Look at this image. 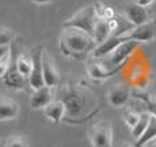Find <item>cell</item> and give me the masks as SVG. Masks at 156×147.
I'll use <instances>...</instances> for the list:
<instances>
[{
  "label": "cell",
  "mask_w": 156,
  "mask_h": 147,
  "mask_svg": "<svg viewBox=\"0 0 156 147\" xmlns=\"http://www.w3.org/2000/svg\"><path fill=\"white\" fill-rule=\"evenodd\" d=\"M97 46L94 38L86 31L73 28H62L60 35V48L65 56L75 59L84 57Z\"/></svg>",
  "instance_id": "obj_1"
},
{
  "label": "cell",
  "mask_w": 156,
  "mask_h": 147,
  "mask_svg": "<svg viewBox=\"0 0 156 147\" xmlns=\"http://www.w3.org/2000/svg\"><path fill=\"white\" fill-rule=\"evenodd\" d=\"M95 19H97V14H95L94 4L86 6L84 8L79 10L75 15H72L69 19H67L62 23V28H73L86 31L92 37V31H94Z\"/></svg>",
  "instance_id": "obj_2"
},
{
  "label": "cell",
  "mask_w": 156,
  "mask_h": 147,
  "mask_svg": "<svg viewBox=\"0 0 156 147\" xmlns=\"http://www.w3.org/2000/svg\"><path fill=\"white\" fill-rule=\"evenodd\" d=\"M121 38L122 42L125 41H137V42H151L156 38V19H149L148 22L139 26H133L128 31L115 34Z\"/></svg>",
  "instance_id": "obj_3"
},
{
  "label": "cell",
  "mask_w": 156,
  "mask_h": 147,
  "mask_svg": "<svg viewBox=\"0 0 156 147\" xmlns=\"http://www.w3.org/2000/svg\"><path fill=\"white\" fill-rule=\"evenodd\" d=\"M88 138L92 147H112L113 127L110 121H98L88 130Z\"/></svg>",
  "instance_id": "obj_4"
},
{
  "label": "cell",
  "mask_w": 156,
  "mask_h": 147,
  "mask_svg": "<svg viewBox=\"0 0 156 147\" xmlns=\"http://www.w3.org/2000/svg\"><path fill=\"white\" fill-rule=\"evenodd\" d=\"M41 57H42V48H37L33 50L31 53V72L29 75V85L34 90L42 87L44 85V78H42V63H41Z\"/></svg>",
  "instance_id": "obj_5"
},
{
  "label": "cell",
  "mask_w": 156,
  "mask_h": 147,
  "mask_svg": "<svg viewBox=\"0 0 156 147\" xmlns=\"http://www.w3.org/2000/svg\"><path fill=\"white\" fill-rule=\"evenodd\" d=\"M41 63H42V78H44V85L48 87H56L60 83V75L57 71L53 59L49 56V53L42 50V57H41Z\"/></svg>",
  "instance_id": "obj_6"
},
{
  "label": "cell",
  "mask_w": 156,
  "mask_h": 147,
  "mask_svg": "<svg viewBox=\"0 0 156 147\" xmlns=\"http://www.w3.org/2000/svg\"><path fill=\"white\" fill-rule=\"evenodd\" d=\"M139 45H140V42H137V41H125V42L119 44L118 46L110 53L109 64L114 65V67L124 64V61L139 48Z\"/></svg>",
  "instance_id": "obj_7"
},
{
  "label": "cell",
  "mask_w": 156,
  "mask_h": 147,
  "mask_svg": "<svg viewBox=\"0 0 156 147\" xmlns=\"http://www.w3.org/2000/svg\"><path fill=\"white\" fill-rule=\"evenodd\" d=\"M122 67H124V64L117 65V67L112 68V70H106V68L103 67V64L95 61V59H94V60H90V61L87 63V72H88V76L91 78V79L103 80V79H109V78L114 76Z\"/></svg>",
  "instance_id": "obj_8"
},
{
  "label": "cell",
  "mask_w": 156,
  "mask_h": 147,
  "mask_svg": "<svg viewBox=\"0 0 156 147\" xmlns=\"http://www.w3.org/2000/svg\"><path fill=\"white\" fill-rule=\"evenodd\" d=\"M125 15H126V20L132 26H139L149 20V14L145 10V7L139 6L137 3L130 2L125 8Z\"/></svg>",
  "instance_id": "obj_9"
},
{
  "label": "cell",
  "mask_w": 156,
  "mask_h": 147,
  "mask_svg": "<svg viewBox=\"0 0 156 147\" xmlns=\"http://www.w3.org/2000/svg\"><path fill=\"white\" fill-rule=\"evenodd\" d=\"M130 98V90L128 86L118 83V85H114L112 89L107 93V100H109L110 105L115 108H121L124 105H126V102Z\"/></svg>",
  "instance_id": "obj_10"
},
{
  "label": "cell",
  "mask_w": 156,
  "mask_h": 147,
  "mask_svg": "<svg viewBox=\"0 0 156 147\" xmlns=\"http://www.w3.org/2000/svg\"><path fill=\"white\" fill-rule=\"evenodd\" d=\"M3 83H4L7 87L10 89H15V90H22L25 89L26 83L29 82L27 79H26L23 75H20L19 72H18L16 67L14 65H8L7 71H5V74L3 75Z\"/></svg>",
  "instance_id": "obj_11"
},
{
  "label": "cell",
  "mask_w": 156,
  "mask_h": 147,
  "mask_svg": "<svg viewBox=\"0 0 156 147\" xmlns=\"http://www.w3.org/2000/svg\"><path fill=\"white\" fill-rule=\"evenodd\" d=\"M53 101V90L52 87L42 86V87L34 90L31 98H30V106L33 109H44L49 102Z\"/></svg>",
  "instance_id": "obj_12"
},
{
  "label": "cell",
  "mask_w": 156,
  "mask_h": 147,
  "mask_svg": "<svg viewBox=\"0 0 156 147\" xmlns=\"http://www.w3.org/2000/svg\"><path fill=\"white\" fill-rule=\"evenodd\" d=\"M19 115V105L8 97H0V121L12 120Z\"/></svg>",
  "instance_id": "obj_13"
},
{
  "label": "cell",
  "mask_w": 156,
  "mask_h": 147,
  "mask_svg": "<svg viewBox=\"0 0 156 147\" xmlns=\"http://www.w3.org/2000/svg\"><path fill=\"white\" fill-rule=\"evenodd\" d=\"M44 113L53 123H60L65 117V105L60 100H53L44 108Z\"/></svg>",
  "instance_id": "obj_14"
},
{
  "label": "cell",
  "mask_w": 156,
  "mask_h": 147,
  "mask_svg": "<svg viewBox=\"0 0 156 147\" xmlns=\"http://www.w3.org/2000/svg\"><path fill=\"white\" fill-rule=\"evenodd\" d=\"M112 35L109 30V26H107V19H103V18H98L95 19V25H94V31H92V38H94L95 44H101L105 40Z\"/></svg>",
  "instance_id": "obj_15"
},
{
  "label": "cell",
  "mask_w": 156,
  "mask_h": 147,
  "mask_svg": "<svg viewBox=\"0 0 156 147\" xmlns=\"http://www.w3.org/2000/svg\"><path fill=\"white\" fill-rule=\"evenodd\" d=\"M154 138H156V119L151 115V119H149V121H148V125H147L145 130H144V132L140 135L139 139H137L136 147H143L147 142L152 140Z\"/></svg>",
  "instance_id": "obj_16"
},
{
  "label": "cell",
  "mask_w": 156,
  "mask_h": 147,
  "mask_svg": "<svg viewBox=\"0 0 156 147\" xmlns=\"http://www.w3.org/2000/svg\"><path fill=\"white\" fill-rule=\"evenodd\" d=\"M31 65H33L31 57H29V56L20 55V56H18L16 60H15V67H16L18 72L20 75H23L26 79H29V75L31 72Z\"/></svg>",
  "instance_id": "obj_17"
},
{
  "label": "cell",
  "mask_w": 156,
  "mask_h": 147,
  "mask_svg": "<svg viewBox=\"0 0 156 147\" xmlns=\"http://www.w3.org/2000/svg\"><path fill=\"white\" fill-rule=\"evenodd\" d=\"M149 119H151V113L149 112H144V113H140V117L137 120L136 125H134L133 128H132V135H133V138H136V139H139V136L144 132V130H145V127L148 125V121Z\"/></svg>",
  "instance_id": "obj_18"
},
{
  "label": "cell",
  "mask_w": 156,
  "mask_h": 147,
  "mask_svg": "<svg viewBox=\"0 0 156 147\" xmlns=\"http://www.w3.org/2000/svg\"><path fill=\"white\" fill-rule=\"evenodd\" d=\"M95 8V14H97L98 18H103V19H110L115 15V11L113 10L112 7L106 4H102V3H95L94 4Z\"/></svg>",
  "instance_id": "obj_19"
},
{
  "label": "cell",
  "mask_w": 156,
  "mask_h": 147,
  "mask_svg": "<svg viewBox=\"0 0 156 147\" xmlns=\"http://www.w3.org/2000/svg\"><path fill=\"white\" fill-rule=\"evenodd\" d=\"M4 147H29V142L25 136L20 135H11L5 140Z\"/></svg>",
  "instance_id": "obj_20"
},
{
  "label": "cell",
  "mask_w": 156,
  "mask_h": 147,
  "mask_svg": "<svg viewBox=\"0 0 156 147\" xmlns=\"http://www.w3.org/2000/svg\"><path fill=\"white\" fill-rule=\"evenodd\" d=\"M139 117H140V113L134 112V110H132V109L125 110L124 115H122V119H124V121L126 123V125L130 128V130L134 127V125H136V123H137V120H139Z\"/></svg>",
  "instance_id": "obj_21"
},
{
  "label": "cell",
  "mask_w": 156,
  "mask_h": 147,
  "mask_svg": "<svg viewBox=\"0 0 156 147\" xmlns=\"http://www.w3.org/2000/svg\"><path fill=\"white\" fill-rule=\"evenodd\" d=\"M15 34L10 29L0 28V46H8L14 41Z\"/></svg>",
  "instance_id": "obj_22"
},
{
  "label": "cell",
  "mask_w": 156,
  "mask_h": 147,
  "mask_svg": "<svg viewBox=\"0 0 156 147\" xmlns=\"http://www.w3.org/2000/svg\"><path fill=\"white\" fill-rule=\"evenodd\" d=\"M8 65H10V60H8V55H7V56L0 59V76H3V75L5 74Z\"/></svg>",
  "instance_id": "obj_23"
},
{
  "label": "cell",
  "mask_w": 156,
  "mask_h": 147,
  "mask_svg": "<svg viewBox=\"0 0 156 147\" xmlns=\"http://www.w3.org/2000/svg\"><path fill=\"white\" fill-rule=\"evenodd\" d=\"M8 53H10V45L8 46H0V59L7 56Z\"/></svg>",
  "instance_id": "obj_24"
},
{
  "label": "cell",
  "mask_w": 156,
  "mask_h": 147,
  "mask_svg": "<svg viewBox=\"0 0 156 147\" xmlns=\"http://www.w3.org/2000/svg\"><path fill=\"white\" fill-rule=\"evenodd\" d=\"M155 0H134V3H137L139 6H143V7H147V6L152 4Z\"/></svg>",
  "instance_id": "obj_25"
},
{
  "label": "cell",
  "mask_w": 156,
  "mask_h": 147,
  "mask_svg": "<svg viewBox=\"0 0 156 147\" xmlns=\"http://www.w3.org/2000/svg\"><path fill=\"white\" fill-rule=\"evenodd\" d=\"M143 147H156V138H154V139L149 140V142H147Z\"/></svg>",
  "instance_id": "obj_26"
},
{
  "label": "cell",
  "mask_w": 156,
  "mask_h": 147,
  "mask_svg": "<svg viewBox=\"0 0 156 147\" xmlns=\"http://www.w3.org/2000/svg\"><path fill=\"white\" fill-rule=\"evenodd\" d=\"M33 3H37V4H48V3H52L53 0H31Z\"/></svg>",
  "instance_id": "obj_27"
},
{
  "label": "cell",
  "mask_w": 156,
  "mask_h": 147,
  "mask_svg": "<svg viewBox=\"0 0 156 147\" xmlns=\"http://www.w3.org/2000/svg\"><path fill=\"white\" fill-rule=\"evenodd\" d=\"M118 147H136V146H133V145H130V143H121V145H119Z\"/></svg>",
  "instance_id": "obj_28"
},
{
  "label": "cell",
  "mask_w": 156,
  "mask_h": 147,
  "mask_svg": "<svg viewBox=\"0 0 156 147\" xmlns=\"http://www.w3.org/2000/svg\"><path fill=\"white\" fill-rule=\"evenodd\" d=\"M148 112L151 113V115H152V116H154V117L156 119V109H148Z\"/></svg>",
  "instance_id": "obj_29"
}]
</instances>
